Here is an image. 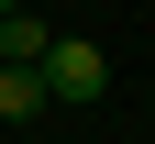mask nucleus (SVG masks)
Segmentation results:
<instances>
[{"mask_svg": "<svg viewBox=\"0 0 155 144\" xmlns=\"http://www.w3.org/2000/svg\"><path fill=\"white\" fill-rule=\"evenodd\" d=\"M45 45H55V22H33V11H0V67H33Z\"/></svg>", "mask_w": 155, "mask_h": 144, "instance_id": "nucleus-2", "label": "nucleus"}, {"mask_svg": "<svg viewBox=\"0 0 155 144\" xmlns=\"http://www.w3.org/2000/svg\"><path fill=\"white\" fill-rule=\"evenodd\" d=\"M33 78H45V100H67V111H89V100L111 89V45H89V33H55V45L33 55Z\"/></svg>", "mask_w": 155, "mask_h": 144, "instance_id": "nucleus-1", "label": "nucleus"}, {"mask_svg": "<svg viewBox=\"0 0 155 144\" xmlns=\"http://www.w3.org/2000/svg\"><path fill=\"white\" fill-rule=\"evenodd\" d=\"M0 11H22V0H0Z\"/></svg>", "mask_w": 155, "mask_h": 144, "instance_id": "nucleus-4", "label": "nucleus"}, {"mask_svg": "<svg viewBox=\"0 0 155 144\" xmlns=\"http://www.w3.org/2000/svg\"><path fill=\"white\" fill-rule=\"evenodd\" d=\"M55 100H45V78L33 67H0V122H45Z\"/></svg>", "mask_w": 155, "mask_h": 144, "instance_id": "nucleus-3", "label": "nucleus"}]
</instances>
